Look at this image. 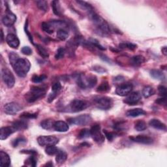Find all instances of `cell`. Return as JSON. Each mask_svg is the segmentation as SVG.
Here are the masks:
<instances>
[{"label":"cell","mask_w":167,"mask_h":167,"mask_svg":"<svg viewBox=\"0 0 167 167\" xmlns=\"http://www.w3.org/2000/svg\"><path fill=\"white\" fill-rule=\"evenodd\" d=\"M41 28L44 32H46L48 34H52L54 31V28H53L49 22H43L41 24Z\"/></svg>","instance_id":"83f0119b"},{"label":"cell","mask_w":167,"mask_h":167,"mask_svg":"<svg viewBox=\"0 0 167 167\" xmlns=\"http://www.w3.org/2000/svg\"><path fill=\"white\" fill-rule=\"evenodd\" d=\"M65 54H66V50H65V48H63L62 47L59 48L58 50H57V52L56 53V55H55L56 59L58 60V59H62L65 56Z\"/></svg>","instance_id":"b9f144b4"},{"label":"cell","mask_w":167,"mask_h":167,"mask_svg":"<svg viewBox=\"0 0 167 167\" xmlns=\"http://www.w3.org/2000/svg\"><path fill=\"white\" fill-rule=\"evenodd\" d=\"M26 165H29L31 166H35L37 165V159L34 156H31L26 161Z\"/></svg>","instance_id":"ee69618b"},{"label":"cell","mask_w":167,"mask_h":167,"mask_svg":"<svg viewBox=\"0 0 167 167\" xmlns=\"http://www.w3.org/2000/svg\"><path fill=\"white\" fill-rule=\"evenodd\" d=\"M54 124V121L50 119H48V120H43L41 123H40V126H41V127L44 129L50 130L53 129Z\"/></svg>","instance_id":"f1b7e54d"},{"label":"cell","mask_w":167,"mask_h":167,"mask_svg":"<svg viewBox=\"0 0 167 167\" xmlns=\"http://www.w3.org/2000/svg\"><path fill=\"white\" fill-rule=\"evenodd\" d=\"M124 101V103L129 105H135L141 100V95L139 92H134L130 93Z\"/></svg>","instance_id":"7c38bea8"},{"label":"cell","mask_w":167,"mask_h":167,"mask_svg":"<svg viewBox=\"0 0 167 167\" xmlns=\"http://www.w3.org/2000/svg\"><path fill=\"white\" fill-rule=\"evenodd\" d=\"M13 67L17 75L20 77H25L29 72L31 63L30 61L26 58H19L13 65Z\"/></svg>","instance_id":"7a4b0ae2"},{"label":"cell","mask_w":167,"mask_h":167,"mask_svg":"<svg viewBox=\"0 0 167 167\" xmlns=\"http://www.w3.org/2000/svg\"><path fill=\"white\" fill-rule=\"evenodd\" d=\"M22 54L26 56H30L32 54V50L29 47H24L22 48Z\"/></svg>","instance_id":"681fc988"},{"label":"cell","mask_w":167,"mask_h":167,"mask_svg":"<svg viewBox=\"0 0 167 167\" xmlns=\"http://www.w3.org/2000/svg\"><path fill=\"white\" fill-rule=\"evenodd\" d=\"M149 125L154 129L161 130V131H166V125L161 122L160 120L157 119L151 120L149 122Z\"/></svg>","instance_id":"d6986e66"},{"label":"cell","mask_w":167,"mask_h":167,"mask_svg":"<svg viewBox=\"0 0 167 167\" xmlns=\"http://www.w3.org/2000/svg\"><path fill=\"white\" fill-rule=\"evenodd\" d=\"M37 142L41 146H55L58 143L59 140L54 136H40L37 138Z\"/></svg>","instance_id":"ba28073f"},{"label":"cell","mask_w":167,"mask_h":167,"mask_svg":"<svg viewBox=\"0 0 167 167\" xmlns=\"http://www.w3.org/2000/svg\"><path fill=\"white\" fill-rule=\"evenodd\" d=\"M20 57L18 56V55L17 54H16V53L12 52L9 54V61L10 63L11 64V66H13V65L14 63V62L16 61L17 60L18 58H19Z\"/></svg>","instance_id":"bcb514c9"},{"label":"cell","mask_w":167,"mask_h":167,"mask_svg":"<svg viewBox=\"0 0 167 167\" xmlns=\"http://www.w3.org/2000/svg\"><path fill=\"white\" fill-rule=\"evenodd\" d=\"M93 70L97 72H99L100 74H103V73H104L105 72H107V70L103 67H102L101 66H94L93 67Z\"/></svg>","instance_id":"f907efd6"},{"label":"cell","mask_w":167,"mask_h":167,"mask_svg":"<svg viewBox=\"0 0 167 167\" xmlns=\"http://www.w3.org/2000/svg\"><path fill=\"white\" fill-rule=\"evenodd\" d=\"M47 79V76L45 75H34L32 77L31 80L32 82L38 84L43 82L44 80H45Z\"/></svg>","instance_id":"8d00e7d4"},{"label":"cell","mask_w":167,"mask_h":167,"mask_svg":"<svg viewBox=\"0 0 167 167\" xmlns=\"http://www.w3.org/2000/svg\"><path fill=\"white\" fill-rule=\"evenodd\" d=\"M47 166H53V163H52V162H48V164H47L46 165Z\"/></svg>","instance_id":"680465c9"},{"label":"cell","mask_w":167,"mask_h":167,"mask_svg":"<svg viewBox=\"0 0 167 167\" xmlns=\"http://www.w3.org/2000/svg\"><path fill=\"white\" fill-rule=\"evenodd\" d=\"M91 136L97 144H101L104 141V136L101 134V127L99 124L93 125L90 129Z\"/></svg>","instance_id":"52a82bcc"},{"label":"cell","mask_w":167,"mask_h":167,"mask_svg":"<svg viewBox=\"0 0 167 167\" xmlns=\"http://www.w3.org/2000/svg\"><path fill=\"white\" fill-rule=\"evenodd\" d=\"M16 21H17V17L11 11H7V13L2 18V22L7 27L12 26Z\"/></svg>","instance_id":"5bb4252c"},{"label":"cell","mask_w":167,"mask_h":167,"mask_svg":"<svg viewBox=\"0 0 167 167\" xmlns=\"http://www.w3.org/2000/svg\"><path fill=\"white\" fill-rule=\"evenodd\" d=\"M6 41L8 45L11 48L17 49L20 45V40L15 35L13 34H9L6 37Z\"/></svg>","instance_id":"9a60e30c"},{"label":"cell","mask_w":167,"mask_h":167,"mask_svg":"<svg viewBox=\"0 0 167 167\" xmlns=\"http://www.w3.org/2000/svg\"><path fill=\"white\" fill-rule=\"evenodd\" d=\"M101 59H103V60H104V61H106V62H110V60L108 59V58H107V57H106L105 56H104V55H102V56H101Z\"/></svg>","instance_id":"9f6ffc18"},{"label":"cell","mask_w":167,"mask_h":167,"mask_svg":"<svg viewBox=\"0 0 167 167\" xmlns=\"http://www.w3.org/2000/svg\"><path fill=\"white\" fill-rule=\"evenodd\" d=\"M92 117L89 114H83L68 119L69 124L77 125H86L92 121Z\"/></svg>","instance_id":"277c9868"},{"label":"cell","mask_w":167,"mask_h":167,"mask_svg":"<svg viewBox=\"0 0 167 167\" xmlns=\"http://www.w3.org/2000/svg\"><path fill=\"white\" fill-rule=\"evenodd\" d=\"M129 138L133 142L139 144L149 145L153 143V138L146 135H137L135 136H131Z\"/></svg>","instance_id":"4fadbf2b"},{"label":"cell","mask_w":167,"mask_h":167,"mask_svg":"<svg viewBox=\"0 0 167 167\" xmlns=\"http://www.w3.org/2000/svg\"><path fill=\"white\" fill-rule=\"evenodd\" d=\"M46 95V90L44 88L34 86L32 87L29 92H27L26 95V100L28 103H34L36 101L43 98Z\"/></svg>","instance_id":"3957f363"},{"label":"cell","mask_w":167,"mask_h":167,"mask_svg":"<svg viewBox=\"0 0 167 167\" xmlns=\"http://www.w3.org/2000/svg\"><path fill=\"white\" fill-rule=\"evenodd\" d=\"M89 16L93 22L94 23V25L97 27V31H99V34L100 35H108L111 33V27H110L108 24L103 18L101 17L99 15L95 13V11H93L92 13H89Z\"/></svg>","instance_id":"6da1fadb"},{"label":"cell","mask_w":167,"mask_h":167,"mask_svg":"<svg viewBox=\"0 0 167 167\" xmlns=\"http://www.w3.org/2000/svg\"><path fill=\"white\" fill-rule=\"evenodd\" d=\"M97 107L103 111L111 109L113 106V101L108 97H102L95 100Z\"/></svg>","instance_id":"8992f818"},{"label":"cell","mask_w":167,"mask_h":167,"mask_svg":"<svg viewBox=\"0 0 167 167\" xmlns=\"http://www.w3.org/2000/svg\"><path fill=\"white\" fill-rule=\"evenodd\" d=\"M25 31H26V34L27 35V36H28V38H29V39H30V40L31 41V43L32 44H34V40H33V38H32V36L30 35V34L29 33V31H28V30H27V21L26 22Z\"/></svg>","instance_id":"f5cc1de1"},{"label":"cell","mask_w":167,"mask_h":167,"mask_svg":"<svg viewBox=\"0 0 167 167\" xmlns=\"http://www.w3.org/2000/svg\"><path fill=\"white\" fill-rule=\"evenodd\" d=\"M3 30H1V39H2V42L3 41Z\"/></svg>","instance_id":"6f0895ef"},{"label":"cell","mask_w":167,"mask_h":167,"mask_svg":"<svg viewBox=\"0 0 167 167\" xmlns=\"http://www.w3.org/2000/svg\"><path fill=\"white\" fill-rule=\"evenodd\" d=\"M51 5H52L53 12H54V13L56 15L60 16L61 14H62V11H61L59 2H58V1H53L51 3Z\"/></svg>","instance_id":"f546056e"},{"label":"cell","mask_w":167,"mask_h":167,"mask_svg":"<svg viewBox=\"0 0 167 167\" xmlns=\"http://www.w3.org/2000/svg\"><path fill=\"white\" fill-rule=\"evenodd\" d=\"M69 31L66 28H62L57 31V37L61 40H65L68 38Z\"/></svg>","instance_id":"d4e9b609"},{"label":"cell","mask_w":167,"mask_h":167,"mask_svg":"<svg viewBox=\"0 0 167 167\" xmlns=\"http://www.w3.org/2000/svg\"><path fill=\"white\" fill-rule=\"evenodd\" d=\"M90 136V130H89L88 129H83L80 131L78 137L80 139H84V138H88Z\"/></svg>","instance_id":"f35d334b"},{"label":"cell","mask_w":167,"mask_h":167,"mask_svg":"<svg viewBox=\"0 0 167 167\" xmlns=\"http://www.w3.org/2000/svg\"><path fill=\"white\" fill-rule=\"evenodd\" d=\"M103 132L105 134V136L107 137V138L109 141H112L114 138V137L116 136V133H115L109 132V131H107V130H104Z\"/></svg>","instance_id":"c3c4849f"},{"label":"cell","mask_w":167,"mask_h":167,"mask_svg":"<svg viewBox=\"0 0 167 167\" xmlns=\"http://www.w3.org/2000/svg\"><path fill=\"white\" fill-rule=\"evenodd\" d=\"M76 3L79 4L80 6L82 7L84 9L86 10L89 13L94 11V9H93V7L92 6V5H90V4L87 2H82V1H76Z\"/></svg>","instance_id":"d6a6232c"},{"label":"cell","mask_w":167,"mask_h":167,"mask_svg":"<svg viewBox=\"0 0 167 167\" xmlns=\"http://www.w3.org/2000/svg\"><path fill=\"white\" fill-rule=\"evenodd\" d=\"M61 89H62V85L59 82H54L52 85V90L53 93H56V94H57L61 90Z\"/></svg>","instance_id":"7bdbcfd3"},{"label":"cell","mask_w":167,"mask_h":167,"mask_svg":"<svg viewBox=\"0 0 167 167\" xmlns=\"http://www.w3.org/2000/svg\"><path fill=\"white\" fill-rule=\"evenodd\" d=\"M0 159H1V166L8 167L11 165V159L9 155L3 151L0 152Z\"/></svg>","instance_id":"44dd1931"},{"label":"cell","mask_w":167,"mask_h":167,"mask_svg":"<svg viewBox=\"0 0 167 167\" xmlns=\"http://www.w3.org/2000/svg\"><path fill=\"white\" fill-rule=\"evenodd\" d=\"M110 90V85L107 82H103L97 88V92H107Z\"/></svg>","instance_id":"74e56055"},{"label":"cell","mask_w":167,"mask_h":167,"mask_svg":"<svg viewBox=\"0 0 167 167\" xmlns=\"http://www.w3.org/2000/svg\"><path fill=\"white\" fill-rule=\"evenodd\" d=\"M88 103L86 101L79 99H75L71 102L69 104V108L72 112H79L82 111L83 110L88 107Z\"/></svg>","instance_id":"9c48e42d"},{"label":"cell","mask_w":167,"mask_h":167,"mask_svg":"<svg viewBox=\"0 0 167 167\" xmlns=\"http://www.w3.org/2000/svg\"><path fill=\"white\" fill-rule=\"evenodd\" d=\"M88 42L89 43V44H91V45L93 47H96L98 48V49L101 50H105L106 48L104 47H103V46L101 45V44L99 43V42L95 39L93 38H90L89 39Z\"/></svg>","instance_id":"e575fe53"},{"label":"cell","mask_w":167,"mask_h":167,"mask_svg":"<svg viewBox=\"0 0 167 167\" xmlns=\"http://www.w3.org/2000/svg\"><path fill=\"white\" fill-rule=\"evenodd\" d=\"M2 78L7 86L9 88H13L15 84V79L13 73L7 68H3L2 70Z\"/></svg>","instance_id":"5b68a950"},{"label":"cell","mask_w":167,"mask_h":167,"mask_svg":"<svg viewBox=\"0 0 167 167\" xmlns=\"http://www.w3.org/2000/svg\"><path fill=\"white\" fill-rule=\"evenodd\" d=\"M53 129L58 132L64 133V132H67L68 131L69 127V125L66 123V122L63 121H54Z\"/></svg>","instance_id":"2e32d148"},{"label":"cell","mask_w":167,"mask_h":167,"mask_svg":"<svg viewBox=\"0 0 167 167\" xmlns=\"http://www.w3.org/2000/svg\"><path fill=\"white\" fill-rule=\"evenodd\" d=\"M133 86L131 84L122 83V84H120L116 88V93L118 95L124 97L129 95L133 90Z\"/></svg>","instance_id":"30bf717a"},{"label":"cell","mask_w":167,"mask_h":167,"mask_svg":"<svg viewBox=\"0 0 167 167\" xmlns=\"http://www.w3.org/2000/svg\"><path fill=\"white\" fill-rule=\"evenodd\" d=\"M12 127H13L16 131H22V130L26 129L28 127L27 122L25 121V120H17L15 121L13 123L12 125Z\"/></svg>","instance_id":"ac0fdd59"},{"label":"cell","mask_w":167,"mask_h":167,"mask_svg":"<svg viewBox=\"0 0 167 167\" xmlns=\"http://www.w3.org/2000/svg\"><path fill=\"white\" fill-rule=\"evenodd\" d=\"M156 103L159 105L166 106V97H161L156 101Z\"/></svg>","instance_id":"816d5d0a"},{"label":"cell","mask_w":167,"mask_h":167,"mask_svg":"<svg viewBox=\"0 0 167 167\" xmlns=\"http://www.w3.org/2000/svg\"><path fill=\"white\" fill-rule=\"evenodd\" d=\"M158 93L159 95L162 97H166V88L165 87L164 85H159L158 87Z\"/></svg>","instance_id":"7dc6e473"},{"label":"cell","mask_w":167,"mask_h":167,"mask_svg":"<svg viewBox=\"0 0 167 167\" xmlns=\"http://www.w3.org/2000/svg\"><path fill=\"white\" fill-rule=\"evenodd\" d=\"M22 107L17 103H9L6 104L3 107L4 112L7 114L9 115H14L18 112L21 111Z\"/></svg>","instance_id":"8fae6325"},{"label":"cell","mask_w":167,"mask_h":167,"mask_svg":"<svg viewBox=\"0 0 167 167\" xmlns=\"http://www.w3.org/2000/svg\"><path fill=\"white\" fill-rule=\"evenodd\" d=\"M67 159V153L63 150H59L58 152L56 153V161L58 164L62 165L66 161Z\"/></svg>","instance_id":"603a6c76"},{"label":"cell","mask_w":167,"mask_h":167,"mask_svg":"<svg viewBox=\"0 0 167 167\" xmlns=\"http://www.w3.org/2000/svg\"><path fill=\"white\" fill-rule=\"evenodd\" d=\"M35 46L36 48L37 49L38 53L40 56L43 57L44 58H47L49 57V54H48V51L43 46L40 45V44H36Z\"/></svg>","instance_id":"4dcf8cb0"},{"label":"cell","mask_w":167,"mask_h":167,"mask_svg":"<svg viewBox=\"0 0 167 167\" xmlns=\"http://www.w3.org/2000/svg\"><path fill=\"white\" fill-rule=\"evenodd\" d=\"M161 51H162V54H163L164 56H166L167 55V49H166V47H163L162 48H161Z\"/></svg>","instance_id":"11a10c76"},{"label":"cell","mask_w":167,"mask_h":167,"mask_svg":"<svg viewBox=\"0 0 167 167\" xmlns=\"http://www.w3.org/2000/svg\"><path fill=\"white\" fill-rule=\"evenodd\" d=\"M151 76L156 80H164L165 79V75L162 72L157 69H153L150 71Z\"/></svg>","instance_id":"cb8c5ba5"},{"label":"cell","mask_w":167,"mask_h":167,"mask_svg":"<svg viewBox=\"0 0 167 167\" xmlns=\"http://www.w3.org/2000/svg\"><path fill=\"white\" fill-rule=\"evenodd\" d=\"M26 142H27L26 139H25V138L23 137L17 138H16L13 141V142H12V145H13L14 148H17L20 144L26 143Z\"/></svg>","instance_id":"60d3db41"},{"label":"cell","mask_w":167,"mask_h":167,"mask_svg":"<svg viewBox=\"0 0 167 167\" xmlns=\"http://www.w3.org/2000/svg\"><path fill=\"white\" fill-rule=\"evenodd\" d=\"M155 93H156V91L152 86H146L142 90V95L145 98H148V97L153 95Z\"/></svg>","instance_id":"4316f807"},{"label":"cell","mask_w":167,"mask_h":167,"mask_svg":"<svg viewBox=\"0 0 167 167\" xmlns=\"http://www.w3.org/2000/svg\"><path fill=\"white\" fill-rule=\"evenodd\" d=\"M59 149L54 146H48L45 149V152L48 156H54L58 152Z\"/></svg>","instance_id":"d590c367"},{"label":"cell","mask_w":167,"mask_h":167,"mask_svg":"<svg viewBox=\"0 0 167 167\" xmlns=\"http://www.w3.org/2000/svg\"><path fill=\"white\" fill-rule=\"evenodd\" d=\"M125 128V125H124V122L123 121H120L117 122V123L114 124V129H116L117 131H122L123 130H124Z\"/></svg>","instance_id":"f6af8a7d"},{"label":"cell","mask_w":167,"mask_h":167,"mask_svg":"<svg viewBox=\"0 0 167 167\" xmlns=\"http://www.w3.org/2000/svg\"><path fill=\"white\" fill-rule=\"evenodd\" d=\"M16 131L13 127H3L0 129V139L5 140Z\"/></svg>","instance_id":"e0dca14e"},{"label":"cell","mask_w":167,"mask_h":167,"mask_svg":"<svg viewBox=\"0 0 167 167\" xmlns=\"http://www.w3.org/2000/svg\"><path fill=\"white\" fill-rule=\"evenodd\" d=\"M134 128L138 131H143L147 129V125L144 121L139 120L136 122L134 125Z\"/></svg>","instance_id":"1f68e13d"},{"label":"cell","mask_w":167,"mask_h":167,"mask_svg":"<svg viewBox=\"0 0 167 167\" xmlns=\"http://www.w3.org/2000/svg\"><path fill=\"white\" fill-rule=\"evenodd\" d=\"M146 114V112H145L143 109L142 108H133L129 110L126 113V115L127 117H136L140 116L145 115Z\"/></svg>","instance_id":"ffe728a7"},{"label":"cell","mask_w":167,"mask_h":167,"mask_svg":"<svg viewBox=\"0 0 167 167\" xmlns=\"http://www.w3.org/2000/svg\"><path fill=\"white\" fill-rule=\"evenodd\" d=\"M20 117L24 120H27V119H35L37 117V113H29V112H24Z\"/></svg>","instance_id":"ab89813d"},{"label":"cell","mask_w":167,"mask_h":167,"mask_svg":"<svg viewBox=\"0 0 167 167\" xmlns=\"http://www.w3.org/2000/svg\"><path fill=\"white\" fill-rule=\"evenodd\" d=\"M37 6L38 7L40 10H41L44 12H47L48 10V3L47 1H44V0H40V1L35 2Z\"/></svg>","instance_id":"836d02e7"},{"label":"cell","mask_w":167,"mask_h":167,"mask_svg":"<svg viewBox=\"0 0 167 167\" xmlns=\"http://www.w3.org/2000/svg\"><path fill=\"white\" fill-rule=\"evenodd\" d=\"M119 47L121 49H128L131 50H134L137 48V45L129 42H124L121 43L119 44Z\"/></svg>","instance_id":"484cf974"},{"label":"cell","mask_w":167,"mask_h":167,"mask_svg":"<svg viewBox=\"0 0 167 167\" xmlns=\"http://www.w3.org/2000/svg\"><path fill=\"white\" fill-rule=\"evenodd\" d=\"M22 153H26V154H30L31 156H35L37 154V152L34 150H22L21 152Z\"/></svg>","instance_id":"db71d44e"},{"label":"cell","mask_w":167,"mask_h":167,"mask_svg":"<svg viewBox=\"0 0 167 167\" xmlns=\"http://www.w3.org/2000/svg\"><path fill=\"white\" fill-rule=\"evenodd\" d=\"M144 62H145L144 57L140 55L133 56V58L130 59V63L134 67H139Z\"/></svg>","instance_id":"7402d4cb"}]
</instances>
